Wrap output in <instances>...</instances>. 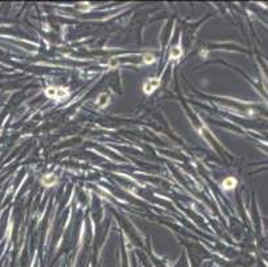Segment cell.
I'll return each mask as SVG.
<instances>
[{
	"label": "cell",
	"mask_w": 268,
	"mask_h": 267,
	"mask_svg": "<svg viewBox=\"0 0 268 267\" xmlns=\"http://www.w3.org/2000/svg\"><path fill=\"white\" fill-rule=\"evenodd\" d=\"M55 181H56V179H55V176H53V175H47V176L43 179V183H44L45 186H51V184L55 183Z\"/></svg>",
	"instance_id": "2"
},
{
	"label": "cell",
	"mask_w": 268,
	"mask_h": 267,
	"mask_svg": "<svg viewBox=\"0 0 268 267\" xmlns=\"http://www.w3.org/2000/svg\"><path fill=\"white\" fill-rule=\"evenodd\" d=\"M223 186L226 188H233L235 186H236V179H233V178H228V179H226V181L223 182Z\"/></svg>",
	"instance_id": "1"
}]
</instances>
